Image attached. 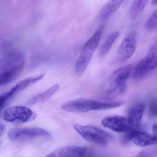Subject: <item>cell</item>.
Here are the masks:
<instances>
[{"label": "cell", "instance_id": "6da1fadb", "mask_svg": "<svg viewBox=\"0 0 157 157\" xmlns=\"http://www.w3.org/2000/svg\"><path fill=\"white\" fill-rule=\"evenodd\" d=\"M25 56L23 52L16 51L5 56L1 62L0 85L4 86L17 78L24 67Z\"/></svg>", "mask_w": 157, "mask_h": 157}, {"label": "cell", "instance_id": "7a4b0ae2", "mask_svg": "<svg viewBox=\"0 0 157 157\" xmlns=\"http://www.w3.org/2000/svg\"><path fill=\"white\" fill-rule=\"evenodd\" d=\"M133 70L131 64L123 66L113 71L108 77L106 82V95L113 99L124 94L127 89V80Z\"/></svg>", "mask_w": 157, "mask_h": 157}, {"label": "cell", "instance_id": "3957f363", "mask_svg": "<svg viewBox=\"0 0 157 157\" xmlns=\"http://www.w3.org/2000/svg\"><path fill=\"white\" fill-rule=\"evenodd\" d=\"M123 104L122 102H103L90 99H79L65 103L62 105V109L71 113H86L92 111L116 108Z\"/></svg>", "mask_w": 157, "mask_h": 157}, {"label": "cell", "instance_id": "277c9868", "mask_svg": "<svg viewBox=\"0 0 157 157\" xmlns=\"http://www.w3.org/2000/svg\"><path fill=\"white\" fill-rule=\"evenodd\" d=\"M103 30L102 26L100 27L84 44L75 65V72L77 76H81L90 64L101 40Z\"/></svg>", "mask_w": 157, "mask_h": 157}, {"label": "cell", "instance_id": "5b68a950", "mask_svg": "<svg viewBox=\"0 0 157 157\" xmlns=\"http://www.w3.org/2000/svg\"><path fill=\"white\" fill-rule=\"evenodd\" d=\"M74 128L87 141L99 145H106L113 139V137L109 133L96 127L76 124L74 126Z\"/></svg>", "mask_w": 157, "mask_h": 157}, {"label": "cell", "instance_id": "8992f818", "mask_svg": "<svg viewBox=\"0 0 157 157\" xmlns=\"http://www.w3.org/2000/svg\"><path fill=\"white\" fill-rule=\"evenodd\" d=\"M36 117L35 112L28 107L13 106L4 110L2 118L7 122L13 123H24L31 122Z\"/></svg>", "mask_w": 157, "mask_h": 157}, {"label": "cell", "instance_id": "52a82bcc", "mask_svg": "<svg viewBox=\"0 0 157 157\" xmlns=\"http://www.w3.org/2000/svg\"><path fill=\"white\" fill-rule=\"evenodd\" d=\"M50 136L49 132L40 128H18L11 129L8 133L9 139L13 141H24Z\"/></svg>", "mask_w": 157, "mask_h": 157}, {"label": "cell", "instance_id": "ba28073f", "mask_svg": "<svg viewBox=\"0 0 157 157\" xmlns=\"http://www.w3.org/2000/svg\"><path fill=\"white\" fill-rule=\"evenodd\" d=\"M157 67V50L152 49L135 66L133 77L136 79L142 78Z\"/></svg>", "mask_w": 157, "mask_h": 157}, {"label": "cell", "instance_id": "9c48e42d", "mask_svg": "<svg viewBox=\"0 0 157 157\" xmlns=\"http://www.w3.org/2000/svg\"><path fill=\"white\" fill-rule=\"evenodd\" d=\"M44 74H39L34 77H30L21 81L13 87L10 90L4 94H2L0 97V106L1 109L2 110L5 107L6 105L19 93L25 89H27L29 86L34 84L37 82L44 78Z\"/></svg>", "mask_w": 157, "mask_h": 157}, {"label": "cell", "instance_id": "30bf717a", "mask_svg": "<svg viewBox=\"0 0 157 157\" xmlns=\"http://www.w3.org/2000/svg\"><path fill=\"white\" fill-rule=\"evenodd\" d=\"M136 33L131 31L125 36L119 45L117 55L122 62L126 61L134 55L136 47Z\"/></svg>", "mask_w": 157, "mask_h": 157}, {"label": "cell", "instance_id": "8fae6325", "mask_svg": "<svg viewBox=\"0 0 157 157\" xmlns=\"http://www.w3.org/2000/svg\"><path fill=\"white\" fill-rule=\"evenodd\" d=\"M126 139L140 147H147L157 144V136L137 129H133L128 132Z\"/></svg>", "mask_w": 157, "mask_h": 157}, {"label": "cell", "instance_id": "7c38bea8", "mask_svg": "<svg viewBox=\"0 0 157 157\" xmlns=\"http://www.w3.org/2000/svg\"><path fill=\"white\" fill-rule=\"evenodd\" d=\"M101 124L115 132H128L133 130L127 118L121 116L106 117L102 119Z\"/></svg>", "mask_w": 157, "mask_h": 157}, {"label": "cell", "instance_id": "4fadbf2b", "mask_svg": "<svg viewBox=\"0 0 157 157\" xmlns=\"http://www.w3.org/2000/svg\"><path fill=\"white\" fill-rule=\"evenodd\" d=\"M92 154L90 149L83 146H66L57 151L58 157H91Z\"/></svg>", "mask_w": 157, "mask_h": 157}, {"label": "cell", "instance_id": "5bb4252c", "mask_svg": "<svg viewBox=\"0 0 157 157\" xmlns=\"http://www.w3.org/2000/svg\"><path fill=\"white\" fill-rule=\"evenodd\" d=\"M144 103L138 102L131 106L127 117L132 129H137L141 124L142 117L145 111Z\"/></svg>", "mask_w": 157, "mask_h": 157}, {"label": "cell", "instance_id": "9a60e30c", "mask_svg": "<svg viewBox=\"0 0 157 157\" xmlns=\"http://www.w3.org/2000/svg\"><path fill=\"white\" fill-rule=\"evenodd\" d=\"M123 2L124 1L112 0L108 1L101 10L99 13V19L102 21L108 20L119 9Z\"/></svg>", "mask_w": 157, "mask_h": 157}, {"label": "cell", "instance_id": "2e32d148", "mask_svg": "<svg viewBox=\"0 0 157 157\" xmlns=\"http://www.w3.org/2000/svg\"><path fill=\"white\" fill-rule=\"evenodd\" d=\"M59 85L56 84L50 87L49 89L37 94L36 96L31 98L28 102V104L30 105L36 104L43 103L46 101L50 99L59 90Z\"/></svg>", "mask_w": 157, "mask_h": 157}, {"label": "cell", "instance_id": "e0dca14e", "mask_svg": "<svg viewBox=\"0 0 157 157\" xmlns=\"http://www.w3.org/2000/svg\"><path fill=\"white\" fill-rule=\"evenodd\" d=\"M118 35L119 33L117 31H115L113 32L108 36L99 51V55L100 57H104L108 54L114 43L118 37Z\"/></svg>", "mask_w": 157, "mask_h": 157}, {"label": "cell", "instance_id": "ac0fdd59", "mask_svg": "<svg viewBox=\"0 0 157 157\" xmlns=\"http://www.w3.org/2000/svg\"><path fill=\"white\" fill-rule=\"evenodd\" d=\"M148 2L147 1H134L129 10V15L131 19L138 18L145 9Z\"/></svg>", "mask_w": 157, "mask_h": 157}, {"label": "cell", "instance_id": "d6986e66", "mask_svg": "<svg viewBox=\"0 0 157 157\" xmlns=\"http://www.w3.org/2000/svg\"><path fill=\"white\" fill-rule=\"evenodd\" d=\"M145 27L148 32H153L157 29V9L152 13L145 22Z\"/></svg>", "mask_w": 157, "mask_h": 157}, {"label": "cell", "instance_id": "ffe728a7", "mask_svg": "<svg viewBox=\"0 0 157 157\" xmlns=\"http://www.w3.org/2000/svg\"><path fill=\"white\" fill-rule=\"evenodd\" d=\"M149 114L152 117H157V99H153L151 102L149 107Z\"/></svg>", "mask_w": 157, "mask_h": 157}, {"label": "cell", "instance_id": "44dd1931", "mask_svg": "<svg viewBox=\"0 0 157 157\" xmlns=\"http://www.w3.org/2000/svg\"><path fill=\"white\" fill-rule=\"evenodd\" d=\"M6 130V128L5 125H3V124H1V125H0V135H1V136H2L5 134Z\"/></svg>", "mask_w": 157, "mask_h": 157}, {"label": "cell", "instance_id": "7402d4cb", "mask_svg": "<svg viewBox=\"0 0 157 157\" xmlns=\"http://www.w3.org/2000/svg\"><path fill=\"white\" fill-rule=\"evenodd\" d=\"M152 129L153 135L157 136V123L153 125Z\"/></svg>", "mask_w": 157, "mask_h": 157}, {"label": "cell", "instance_id": "603a6c76", "mask_svg": "<svg viewBox=\"0 0 157 157\" xmlns=\"http://www.w3.org/2000/svg\"><path fill=\"white\" fill-rule=\"evenodd\" d=\"M45 157H56V153H51L48 155H47Z\"/></svg>", "mask_w": 157, "mask_h": 157}, {"label": "cell", "instance_id": "cb8c5ba5", "mask_svg": "<svg viewBox=\"0 0 157 157\" xmlns=\"http://www.w3.org/2000/svg\"><path fill=\"white\" fill-rule=\"evenodd\" d=\"M150 157L147 154H146V153H143L141 154V155H140L139 157Z\"/></svg>", "mask_w": 157, "mask_h": 157}, {"label": "cell", "instance_id": "d4e9b609", "mask_svg": "<svg viewBox=\"0 0 157 157\" xmlns=\"http://www.w3.org/2000/svg\"><path fill=\"white\" fill-rule=\"evenodd\" d=\"M151 4L152 5L154 6H156L157 5V0H153V1H151Z\"/></svg>", "mask_w": 157, "mask_h": 157}, {"label": "cell", "instance_id": "484cf974", "mask_svg": "<svg viewBox=\"0 0 157 157\" xmlns=\"http://www.w3.org/2000/svg\"><path fill=\"white\" fill-rule=\"evenodd\" d=\"M21 157V156H20V157Z\"/></svg>", "mask_w": 157, "mask_h": 157}]
</instances>
